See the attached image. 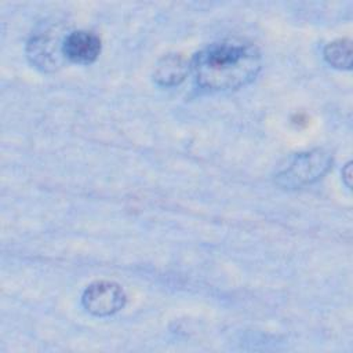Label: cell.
Here are the masks:
<instances>
[{"instance_id": "obj_4", "label": "cell", "mask_w": 353, "mask_h": 353, "mask_svg": "<svg viewBox=\"0 0 353 353\" xmlns=\"http://www.w3.org/2000/svg\"><path fill=\"white\" fill-rule=\"evenodd\" d=\"M125 299V292L120 284L98 280L85 287L81 295V305L92 316L108 317L121 310Z\"/></svg>"}, {"instance_id": "obj_5", "label": "cell", "mask_w": 353, "mask_h": 353, "mask_svg": "<svg viewBox=\"0 0 353 353\" xmlns=\"http://www.w3.org/2000/svg\"><path fill=\"white\" fill-rule=\"evenodd\" d=\"M101 39L90 30H73L63 40V55L66 61L77 65H90L101 54Z\"/></svg>"}, {"instance_id": "obj_1", "label": "cell", "mask_w": 353, "mask_h": 353, "mask_svg": "<svg viewBox=\"0 0 353 353\" xmlns=\"http://www.w3.org/2000/svg\"><path fill=\"white\" fill-rule=\"evenodd\" d=\"M190 68L197 84L211 91L237 90L251 83L261 70L258 48L241 39L215 41L199 51Z\"/></svg>"}, {"instance_id": "obj_3", "label": "cell", "mask_w": 353, "mask_h": 353, "mask_svg": "<svg viewBox=\"0 0 353 353\" xmlns=\"http://www.w3.org/2000/svg\"><path fill=\"white\" fill-rule=\"evenodd\" d=\"M66 34H61L57 26H50L33 34L26 44V55L30 63L43 70L52 72L66 61L63 55V40Z\"/></svg>"}, {"instance_id": "obj_2", "label": "cell", "mask_w": 353, "mask_h": 353, "mask_svg": "<svg viewBox=\"0 0 353 353\" xmlns=\"http://www.w3.org/2000/svg\"><path fill=\"white\" fill-rule=\"evenodd\" d=\"M332 156L324 149L294 154L276 174V183L284 189H299L320 179L331 167Z\"/></svg>"}, {"instance_id": "obj_7", "label": "cell", "mask_w": 353, "mask_h": 353, "mask_svg": "<svg viewBox=\"0 0 353 353\" xmlns=\"http://www.w3.org/2000/svg\"><path fill=\"white\" fill-rule=\"evenodd\" d=\"M352 40L345 37L328 43L323 51V57L328 65L343 70L352 68Z\"/></svg>"}, {"instance_id": "obj_6", "label": "cell", "mask_w": 353, "mask_h": 353, "mask_svg": "<svg viewBox=\"0 0 353 353\" xmlns=\"http://www.w3.org/2000/svg\"><path fill=\"white\" fill-rule=\"evenodd\" d=\"M190 69L189 62L179 54L164 55L154 66L153 80L163 87H174L185 80Z\"/></svg>"}]
</instances>
